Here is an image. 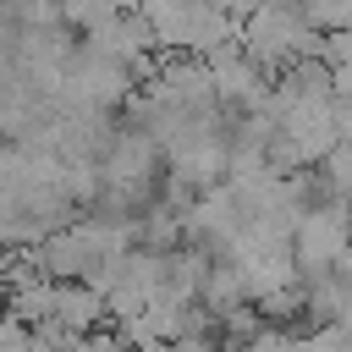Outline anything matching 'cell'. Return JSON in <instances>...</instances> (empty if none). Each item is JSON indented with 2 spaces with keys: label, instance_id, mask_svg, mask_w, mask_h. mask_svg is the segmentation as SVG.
<instances>
[{
  "label": "cell",
  "instance_id": "cell-1",
  "mask_svg": "<svg viewBox=\"0 0 352 352\" xmlns=\"http://www.w3.org/2000/svg\"><path fill=\"white\" fill-rule=\"evenodd\" d=\"M99 319H104V297H99L94 286H82V280L55 286V314H50L55 330H66L72 341H82V336L99 330Z\"/></svg>",
  "mask_w": 352,
  "mask_h": 352
},
{
  "label": "cell",
  "instance_id": "cell-2",
  "mask_svg": "<svg viewBox=\"0 0 352 352\" xmlns=\"http://www.w3.org/2000/svg\"><path fill=\"white\" fill-rule=\"evenodd\" d=\"M6 314H11L16 324H28V330H38V324H50V314H55V280H44V275H33V280H22V286H11V297H6Z\"/></svg>",
  "mask_w": 352,
  "mask_h": 352
},
{
  "label": "cell",
  "instance_id": "cell-3",
  "mask_svg": "<svg viewBox=\"0 0 352 352\" xmlns=\"http://www.w3.org/2000/svg\"><path fill=\"white\" fill-rule=\"evenodd\" d=\"M126 6L132 0H60V22L77 33H99L104 22H116V16H126Z\"/></svg>",
  "mask_w": 352,
  "mask_h": 352
},
{
  "label": "cell",
  "instance_id": "cell-4",
  "mask_svg": "<svg viewBox=\"0 0 352 352\" xmlns=\"http://www.w3.org/2000/svg\"><path fill=\"white\" fill-rule=\"evenodd\" d=\"M0 352H33V330L16 324L11 314H0Z\"/></svg>",
  "mask_w": 352,
  "mask_h": 352
},
{
  "label": "cell",
  "instance_id": "cell-5",
  "mask_svg": "<svg viewBox=\"0 0 352 352\" xmlns=\"http://www.w3.org/2000/svg\"><path fill=\"white\" fill-rule=\"evenodd\" d=\"M6 297H11V286H6V275H0V314H6Z\"/></svg>",
  "mask_w": 352,
  "mask_h": 352
}]
</instances>
